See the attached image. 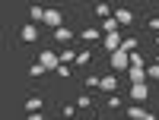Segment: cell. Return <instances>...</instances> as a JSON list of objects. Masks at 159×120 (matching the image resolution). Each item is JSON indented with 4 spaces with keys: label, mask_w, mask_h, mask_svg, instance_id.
Instances as JSON below:
<instances>
[{
    "label": "cell",
    "mask_w": 159,
    "mask_h": 120,
    "mask_svg": "<svg viewBox=\"0 0 159 120\" xmlns=\"http://www.w3.org/2000/svg\"><path fill=\"white\" fill-rule=\"evenodd\" d=\"M76 51H80V48H73V44H67V48L61 51V63H64V66H73V60H76Z\"/></svg>",
    "instance_id": "9a60e30c"
},
{
    "label": "cell",
    "mask_w": 159,
    "mask_h": 120,
    "mask_svg": "<svg viewBox=\"0 0 159 120\" xmlns=\"http://www.w3.org/2000/svg\"><path fill=\"white\" fill-rule=\"evenodd\" d=\"M121 120H127V117H121Z\"/></svg>",
    "instance_id": "d6a6232c"
},
{
    "label": "cell",
    "mask_w": 159,
    "mask_h": 120,
    "mask_svg": "<svg viewBox=\"0 0 159 120\" xmlns=\"http://www.w3.org/2000/svg\"><path fill=\"white\" fill-rule=\"evenodd\" d=\"M147 63H150V60L143 57L140 51H134V54H130V66H127V70H147Z\"/></svg>",
    "instance_id": "2e32d148"
},
{
    "label": "cell",
    "mask_w": 159,
    "mask_h": 120,
    "mask_svg": "<svg viewBox=\"0 0 159 120\" xmlns=\"http://www.w3.org/2000/svg\"><path fill=\"white\" fill-rule=\"evenodd\" d=\"M92 13L99 16V22H102V19H111V16H115V10H111L108 3H96V6H92Z\"/></svg>",
    "instance_id": "e0dca14e"
},
{
    "label": "cell",
    "mask_w": 159,
    "mask_h": 120,
    "mask_svg": "<svg viewBox=\"0 0 159 120\" xmlns=\"http://www.w3.org/2000/svg\"><path fill=\"white\" fill-rule=\"evenodd\" d=\"M118 89H121V82H118V73H105L102 79H99V92L102 95H118Z\"/></svg>",
    "instance_id": "277c9868"
},
{
    "label": "cell",
    "mask_w": 159,
    "mask_h": 120,
    "mask_svg": "<svg viewBox=\"0 0 159 120\" xmlns=\"http://www.w3.org/2000/svg\"><path fill=\"white\" fill-rule=\"evenodd\" d=\"M153 60H156V63H159V51H156V57H153Z\"/></svg>",
    "instance_id": "1f68e13d"
},
{
    "label": "cell",
    "mask_w": 159,
    "mask_h": 120,
    "mask_svg": "<svg viewBox=\"0 0 159 120\" xmlns=\"http://www.w3.org/2000/svg\"><path fill=\"white\" fill-rule=\"evenodd\" d=\"M76 38H80V32H73V29L64 25V29H54V32H51V44H73Z\"/></svg>",
    "instance_id": "8992f818"
},
{
    "label": "cell",
    "mask_w": 159,
    "mask_h": 120,
    "mask_svg": "<svg viewBox=\"0 0 159 120\" xmlns=\"http://www.w3.org/2000/svg\"><path fill=\"white\" fill-rule=\"evenodd\" d=\"M35 60L42 63V66H45L48 73H57V70H61V54H57L54 48H42V51H38V57H35Z\"/></svg>",
    "instance_id": "6da1fadb"
},
{
    "label": "cell",
    "mask_w": 159,
    "mask_h": 120,
    "mask_svg": "<svg viewBox=\"0 0 159 120\" xmlns=\"http://www.w3.org/2000/svg\"><path fill=\"white\" fill-rule=\"evenodd\" d=\"M143 25H147V32L159 35V13H153V16H147V19H143Z\"/></svg>",
    "instance_id": "ffe728a7"
},
{
    "label": "cell",
    "mask_w": 159,
    "mask_h": 120,
    "mask_svg": "<svg viewBox=\"0 0 159 120\" xmlns=\"http://www.w3.org/2000/svg\"><path fill=\"white\" fill-rule=\"evenodd\" d=\"M22 108H25V114H32V111H42V108H45V98L38 95V92H32V98H25V104H22Z\"/></svg>",
    "instance_id": "4fadbf2b"
},
{
    "label": "cell",
    "mask_w": 159,
    "mask_h": 120,
    "mask_svg": "<svg viewBox=\"0 0 159 120\" xmlns=\"http://www.w3.org/2000/svg\"><path fill=\"white\" fill-rule=\"evenodd\" d=\"M102 29H92V25H83L80 29V41H86V44H102Z\"/></svg>",
    "instance_id": "9c48e42d"
},
{
    "label": "cell",
    "mask_w": 159,
    "mask_h": 120,
    "mask_svg": "<svg viewBox=\"0 0 159 120\" xmlns=\"http://www.w3.org/2000/svg\"><path fill=\"white\" fill-rule=\"evenodd\" d=\"M73 104H76L80 111H89V108H92V95H83V92H80V95H76V101H73Z\"/></svg>",
    "instance_id": "7402d4cb"
},
{
    "label": "cell",
    "mask_w": 159,
    "mask_h": 120,
    "mask_svg": "<svg viewBox=\"0 0 159 120\" xmlns=\"http://www.w3.org/2000/svg\"><path fill=\"white\" fill-rule=\"evenodd\" d=\"M143 114H147V104L127 101V108H124V117H127V120H143Z\"/></svg>",
    "instance_id": "7c38bea8"
},
{
    "label": "cell",
    "mask_w": 159,
    "mask_h": 120,
    "mask_svg": "<svg viewBox=\"0 0 159 120\" xmlns=\"http://www.w3.org/2000/svg\"><path fill=\"white\" fill-rule=\"evenodd\" d=\"M45 25H48V29H64V25H67L64 10H48L45 13Z\"/></svg>",
    "instance_id": "ba28073f"
},
{
    "label": "cell",
    "mask_w": 159,
    "mask_h": 120,
    "mask_svg": "<svg viewBox=\"0 0 159 120\" xmlns=\"http://www.w3.org/2000/svg\"><path fill=\"white\" fill-rule=\"evenodd\" d=\"M127 101H134V104H147V101H150V82H137V85H130V89H127Z\"/></svg>",
    "instance_id": "7a4b0ae2"
},
{
    "label": "cell",
    "mask_w": 159,
    "mask_h": 120,
    "mask_svg": "<svg viewBox=\"0 0 159 120\" xmlns=\"http://www.w3.org/2000/svg\"><path fill=\"white\" fill-rule=\"evenodd\" d=\"M25 120H45V114L42 111H32V114H25Z\"/></svg>",
    "instance_id": "83f0119b"
},
{
    "label": "cell",
    "mask_w": 159,
    "mask_h": 120,
    "mask_svg": "<svg viewBox=\"0 0 159 120\" xmlns=\"http://www.w3.org/2000/svg\"><path fill=\"white\" fill-rule=\"evenodd\" d=\"M115 22H118V29H134L137 13L130 10V6H118V10H115Z\"/></svg>",
    "instance_id": "3957f363"
},
{
    "label": "cell",
    "mask_w": 159,
    "mask_h": 120,
    "mask_svg": "<svg viewBox=\"0 0 159 120\" xmlns=\"http://www.w3.org/2000/svg\"><path fill=\"white\" fill-rule=\"evenodd\" d=\"M127 66H130V54H127V51H115V54L108 57V70L111 73H127Z\"/></svg>",
    "instance_id": "5b68a950"
},
{
    "label": "cell",
    "mask_w": 159,
    "mask_h": 120,
    "mask_svg": "<svg viewBox=\"0 0 159 120\" xmlns=\"http://www.w3.org/2000/svg\"><path fill=\"white\" fill-rule=\"evenodd\" d=\"M86 66H92V51L89 48H80L76 51V60H73V70H86Z\"/></svg>",
    "instance_id": "8fae6325"
},
{
    "label": "cell",
    "mask_w": 159,
    "mask_h": 120,
    "mask_svg": "<svg viewBox=\"0 0 159 120\" xmlns=\"http://www.w3.org/2000/svg\"><path fill=\"white\" fill-rule=\"evenodd\" d=\"M121 41H124V35H121V32H111V35H105V38H102V44H99V48H102V51H105V54H108V57H111V54H115V51H118V48H121Z\"/></svg>",
    "instance_id": "52a82bcc"
},
{
    "label": "cell",
    "mask_w": 159,
    "mask_h": 120,
    "mask_svg": "<svg viewBox=\"0 0 159 120\" xmlns=\"http://www.w3.org/2000/svg\"><path fill=\"white\" fill-rule=\"evenodd\" d=\"M147 82H159V63L156 60L147 63Z\"/></svg>",
    "instance_id": "d6986e66"
},
{
    "label": "cell",
    "mask_w": 159,
    "mask_h": 120,
    "mask_svg": "<svg viewBox=\"0 0 159 120\" xmlns=\"http://www.w3.org/2000/svg\"><path fill=\"white\" fill-rule=\"evenodd\" d=\"M137 48H140V38H137V35H124V41H121V48H118V51H127V54H134Z\"/></svg>",
    "instance_id": "5bb4252c"
},
{
    "label": "cell",
    "mask_w": 159,
    "mask_h": 120,
    "mask_svg": "<svg viewBox=\"0 0 159 120\" xmlns=\"http://www.w3.org/2000/svg\"><path fill=\"white\" fill-rule=\"evenodd\" d=\"M143 120H159V117H156L153 111H147V114H143Z\"/></svg>",
    "instance_id": "f1b7e54d"
},
{
    "label": "cell",
    "mask_w": 159,
    "mask_h": 120,
    "mask_svg": "<svg viewBox=\"0 0 159 120\" xmlns=\"http://www.w3.org/2000/svg\"><path fill=\"white\" fill-rule=\"evenodd\" d=\"M153 44H156V51H159V35H156V41H153Z\"/></svg>",
    "instance_id": "4dcf8cb0"
},
{
    "label": "cell",
    "mask_w": 159,
    "mask_h": 120,
    "mask_svg": "<svg viewBox=\"0 0 159 120\" xmlns=\"http://www.w3.org/2000/svg\"><path fill=\"white\" fill-rule=\"evenodd\" d=\"M127 79H130V85L147 82V70H127Z\"/></svg>",
    "instance_id": "44dd1931"
},
{
    "label": "cell",
    "mask_w": 159,
    "mask_h": 120,
    "mask_svg": "<svg viewBox=\"0 0 159 120\" xmlns=\"http://www.w3.org/2000/svg\"><path fill=\"white\" fill-rule=\"evenodd\" d=\"M99 79H102V76L89 73V76H86V89H89V92H99Z\"/></svg>",
    "instance_id": "484cf974"
},
{
    "label": "cell",
    "mask_w": 159,
    "mask_h": 120,
    "mask_svg": "<svg viewBox=\"0 0 159 120\" xmlns=\"http://www.w3.org/2000/svg\"><path fill=\"white\" fill-rule=\"evenodd\" d=\"M105 104H108V111H124V98L121 95H105Z\"/></svg>",
    "instance_id": "ac0fdd59"
},
{
    "label": "cell",
    "mask_w": 159,
    "mask_h": 120,
    "mask_svg": "<svg viewBox=\"0 0 159 120\" xmlns=\"http://www.w3.org/2000/svg\"><path fill=\"white\" fill-rule=\"evenodd\" d=\"M76 120H92V117H83V114H80V117H76Z\"/></svg>",
    "instance_id": "f546056e"
},
{
    "label": "cell",
    "mask_w": 159,
    "mask_h": 120,
    "mask_svg": "<svg viewBox=\"0 0 159 120\" xmlns=\"http://www.w3.org/2000/svg\"><path fill=\"white\" fill-rule=\"evenodd\" d=\"M45 6H29V16H32V22H45Z\"/></svg>",
    "instance_id": "cb8c5ba5"
},
{
    "label": "cell",
    "mask_w": 159,
    "mask_h": 120,
    "mask_svg": "<svg viewBox=\"0 0 159 120\" xmlns=\"http://www.w3.org/2000/svg\"><path fill=\"white\" fill-rule=\"evenodd\" d=\"M61 117H64V120H76V117H80V108H76V104H64Z\"/></svg>",
    "instance_id": "603a6c76"
},
{
    "label": "cell",
    "mask_w": 159,
    "mask_h": 120,
    "mask_svg": "<svg viewBox=\"0 0 159 120\" xmlns=\"http://www.w3.org/2000/svg\"><path fill=\"white\" fill-rule=\"evenodd\" d=\"M45 73H48V70H45V66L38 63V60H35V63H29V76H32V79H42Z\"/></svg>",
    "instance_id": "d4e9b609"
},
{
    "label": "cell",
    "mask_w": 159,
    "mask_h": 120,
    "mask_svg": "<svg viewBox=\"0 0 159 120\" xmlns=\"http://www.w3.org/2000/svg\"><path fill=\"white\" fill-rule=\"evenodd\" d=\"M73 73H76L73 66H64V63H61V70H57V79H73Z\"/></svg>",
    "instance_id": "4316f807"
},
{
    "label": "cell",
    "mask_w": 159,
    "mask_h": 120,
    "mask_svg": "<svg viewBox=\"0 0 159 120\" xmlns=\"http://www.w3.org/2000/svg\"><path fill=\"white\" fill-rule=\"evenodd\" d=\"M19 44H38V29H35V22H25L22 29H19Z\"/></svg>",
    "instance_id": "30bf717a"
}]
</instances>
